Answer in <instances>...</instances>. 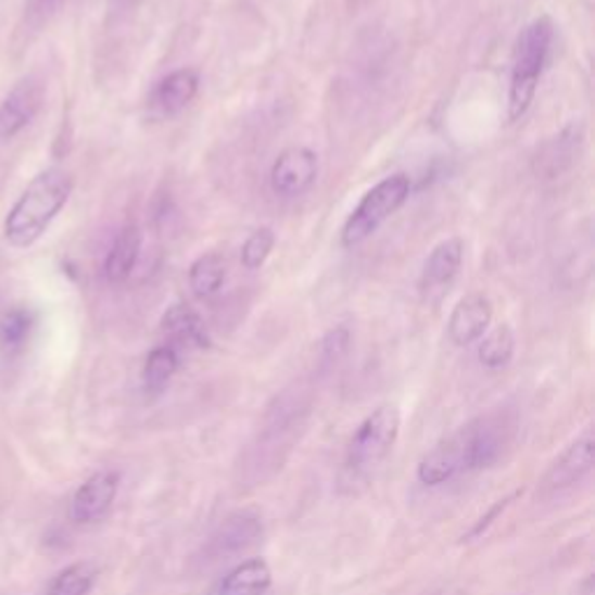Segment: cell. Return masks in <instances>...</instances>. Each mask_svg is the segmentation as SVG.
Masks as SVG:
<instances>
[{
	"label": "cell",
	"mask_w": 595,
	"mask_h": 595,
	"mask_svg": "<svg viewBox=\"0 0 595 595\" xmlns=\"http://www.w3.org/2000/svg\"><path fill=\"white\" fill-rule=\"evenodd\" d=\"M261 535H263L261 519L250 515V511H240V515L226 519V523L219 528V533L212 537V552L217 556L238 554V552L250 549Z\"/></svg>",
	"instance_id": "obj_15"
},
{
	"label": "cell",
	"mask_w": 595,
	"mask_h": 595,
	"mask_svg": "<svg viewBox=\"0 0 595 595\" xmlns=\"http://www.w3.org/2000/svg\"><path fill=\"white\" fill-rule=\"evenodd\" d=\"M401 433V412L393 405L377 407L350 440L344 454V484H358L382 466Z\"/></svg>",
	"instance_id": "obj_4"
},
{
	"label": "cell",
	"mask_w": 595,
	"mask_h": 595,
	"mask_svg": "<svg viewBox=\"0 0 595 595\" xmlns=\"http://www.w3.org/2000/svg\"><path fill=\"white\" fill-rule=\"evenodd\" d=\"M507 433L509 428L501 417H479L468 421L421 458L417 468L419 482L426 486H440L460 474L493 466L503 454Z\"/></svg>",
	"instance_id": "obj_1"
},
{
	"label": "cell",
	"mask_w": 595,
	"mask_h": 595,
	"mask_svg": "<svg viewBox=\"0 0 595 595\" xmlns=\"http://www.w3.org/2000/svg\"><path fill=\"white\" fill-rule=\"evenodd\" d=\"M463 266V240L460 238H450L440 242L431 256L426 258L421 279H419V289L423 301L428 303H438L444 293L450 291L454 284V279L458 277Z\"/></svg>",
	"instance_id": "obj_7"
},
{
	"label": "cell",
	"mask_w": 595,
	"mask_h": 595,
	"mask_svg": "<svg viewBox=\"0 0 595 595\" xmlns=\"http://www.w3.org/2000/svg\"><path fill=\"white\" fill-rule=\"evenodd\" d=\"M593 452H595V440H593V433L586 431L554 460V466L542 479V491L564 493L580 484L582 479L593 470Z\"/></svg>",
	"instance_id": "obj_9"
},
{
	"label": "cell",
	"mask_w": 595,
	"mask_h": 595,
	"mask_svg": "<svg viewBox=\"0 0 595 595\" xmlns=\"http://www.w3.org/2000/svg\"><path fill=\"white\" fill-rule=\"evenodd\" d=\"M163 333L170 338L173 344L193 346V350H207L212 344L210 333L201 314L193 312L189 305H173L161 319Z\"/></svg>",
	"instance_id": "obj_13"
},
{
	"label": "cell",
	"mask_w": 595,
	"mask_h": 595,
	"mask_svg": "<svg viewBox=\"0 0 595 595\" xmlns=\"http://www.w3.org/2000/svg\"><path fill=\"white\" fill-rule=\"evenodd\" d=\"M273 586L270 566L263 558L244 560L230 570L219 586V595H268Z\"/></svg>",
	"instance_id": "obj_16"
},
{
	"label": "cell",
	"mask_w": 595,
	"mask_h": 595,
	"mask_svg": "<svg viewBox=\"0 0 595 595\" xmlns=\"http://www.w3.org/2000/svg\"><path fill=\"white\" fill-rule=\"evenodd\" d=\"M122 477L114 470H101L91 474L85 484L77 489L71 503V519L75 523H93L103 519L114 498H117Z\"/></svg>",
	"instance_id": "obj_10"
},
{
	"label": "cell",
	"mask_w": 595,
	"mask_h": 595,
	"mask_svg": "<svg viewBox=\"0 0 595 595\" xmlns=\"http://www.w3.org/2000/svg\"><path fill=\"white\" fill-rule=\"evenodd\" d=\"M226 282V261L219 254H203L191 263L189 284L191 291L207 301V298L217 295Z\"/></svg>",
	"instance_id": "obj_17"
},
{
	"label": "cell",
	"mask_w": 595,
	"mask_h": 595,
	"mask_svg": "<svg viewBox=\"0 0 595 595\" xmlns=\"http://www.w3.org/2000/svg\"><path fill=\"white\" fill-rule=\"evenodd\" d=\"M275 246V233L270 226H261L256 228L254 233L244 240L242 244V252H240V258H242V266L246 270H258L263 263L268 261L270 252Z\"/></svg>",
	"instance_id": "obj_21"
},
{
	"label": "cell",
	"mask_w": 595,
	"mask_h": 595,
	"mask_svg": "<svg viewBox=\"0 0 595 595\" xmlns=\"http://www.w3.org/2000/svg\"><path fill=\"white\" fill-rule=\"evenodd\" d=\"M409 189L412 181L407 175H391L379 181V185H375L366 195H363V201L352 212V217L346 219L342 228V244L356 246L360 242H366L391 214H395L405 205Z\"/></svg>",
	"instance_id": "obj_5"
},
{
	"label": "cell",
	"mask_w": 595,
	"mask_h": 595,
	"mask_svg": "<svg viewBox=\"0 0 595 595\" xmlns=\"http://www.w3.org/2000/svg\"><path fill=\"white\" fill-rule=\"evenodd\" d=\"M98 580V568L93 564H75L61 570L49 584L47 595H89Z\"/></svg>",
	"instance_id": "obj_20"
},
{
	"label": "cell",
	"mask_w": 595,
	"mask_h": 595,
	"mask_svg": "<svg viewBox=\"0 0 595 595\" xmlns=\"http://www.w3.org/2000/svg\"><path fill=\"white\" fill-rule=\"evenodd\" d=\"M554 40V24L549 16H537L528 24L517 40L515 61H511V79H509V122H519L531 107L540 77L547 63L549 49Z\"/></svg>",
	"instance_id": "obj_3"
},
{
	"label": "cell",
	"mask_w": 595,
	"mask_h": 595,
	"mask_svg": "<svg viewBox=\"0 0 595 595\" xmlns=\"http://www.w3.org/2000/svg\"><path fill=\"white\" fill-rule=\"evenodd\" d=\"M346 344H350V333H346V328H336L330 330L324 340V356L326 358H340L346 350Z\"/></svg>",
	"instance_id": "obj_23"
},
{
	"label": "cell",
	"mask_w": 595,
	"mask_h": 595,
	"mask_svg": "<svg viewBox=\"0 0 595 595\" xmlns=\"http://www.w3.org/2000/svg\"><path fill=\"white\" fill-rule=\"evenodd\" d=\"M179 368V356L175 346H156V350L147 356L142 368V382L147 393H161L170 384Z\"/></svg>",
	"instance_id": "obj_18"
},
{
	"label": "cell",
	"mask_w": 595,
	"mask_h": 595,
	"mask_svg": "<svg viewBox=\"0 0 595 595\" xmlns=\"http://www.w3.org/2000/svg\"><path fill=\"white\" fill-rule=\"evenodd\" d=\"M142 252V233L136 224H126L117 238H114L107 258H105V277L110 284H124L134 275L138 258Z\"/></svg>",
	"instance_id": "obj_12"
},
{
	"label": "cell",
	"mask_w": 595,
	"mask_h": 595,
	"mask_svg": "<svg viewBox=\"0 0 595 595\" xmlns=\"http://www.w3.org/2000/svg\"><path fill=\"white\" fill-rule=\"evenodd\" d=\"M493 319V305L486 295L470 293L460 298L450 317V338L458 346L482 340Z\"/></svg>",
	"instance_id": "obj_11"
},
{
	"label": "cell",
	"mask_w": 595,
	"mask_h": 595,
	"mask_svg": "<svg viewBox=\"0 0 595 595\" xmlns=\"http://www.w3.org/2000/svg\"><path fill=\"white\" fill-rule=\"evenodd\" d=\"M515 333H511L509 326H495L489 333H484L482 342H479V360H482V366H486L489 370H501L509 366L511 356H515Z\"/></svg>",
	"instance_id": "obj_19"
},
{
	"label": "cell",
	"mask_w": 595,
	"mask_h": 595,
	"mask_svg": "<svg viewBox=\"0 0 595 595\" xmlns=\"http://www.w3.org/2000/svg\"><path fill=\"white\" fill-rule=\"evenodd\" d=\"M33 328V314L28 309L16 307L12 312H8L3 321H0V344L5 346V350H16V346H22Z\"/></svg>",
	"instance_id": "obj_22"
},
{
	"label": "cell",
	"mask_w": 595,
	"mask_h": 595,
	"mask_svg": "<svg viewBox=\"0 0 595 595\" xmlns=\"http://www.w3.org/2000/svg\"><path fill=\"white\" fill-rule=\"evenodd\" d=\"M319 175V159L307 147H289L277 156L270 170L273 189L279 195H301L305 193Z\"/></svg>",
	"instance_id": "obj_6"
},
{
	"label": "cell",
	"mask_w": 595,
	"mask_h": 595,
	"mask_svg": "<svg viewBox=\"0 0 595 595\" xmlns=\"http://www.w3.org/2000/svg\"><path fill=\"white\" fill-rule=\"evenodd\" d=\"M198 87H201V79H198L195 71H175L165 79H161V85L154 91V105L161 110V114L173 117V114H179L193 103V98L198 96Z\"/></svg>",
	"instance_id": "obj_14"
},
{
	"label": "cell",
	"mask_w": 595,
	"mask_h": 595,
	"mask_svg": "<svg viewBox=\"0 0 595 595\" xmlns=\"http://www.w3.org/2000/svg\"><path fill=\"white\" fill-rule=\"evenodd\" d=\"M73 193V175L63 168H47L33 177L26 191L20 195L5 219V240L26 250L36 244L47 228L52 226L56 214L68 203Z\"/></svg>",
	"instance_id": "obj_2"
},
{
	"label": "cell",
	"mask_w": 595,
	"mask_h": 595,
	"mask_svg": "<svg viewBox=\"0 0 595 595\" xmlns=\"http://www.w3.org/2000/svg\"><path fill=\"white\" fill-rule=\"evenodd\" d=\"M45 98V89L36 77H24L16 81L12 91L0 103V140H12L16 134L36 119Z\"/></svg>",
	"instance_id": "obj_8"
}]
</instances>
